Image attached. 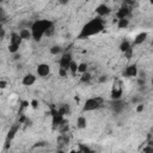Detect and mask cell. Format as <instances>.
I'll list each match as a JSON object with an SVG mask.
<instances>
[{"label":"cell","mask_w":153,"mask_h":153,"mask_svg":"<svg viewBox=\"0 0 153 153\" xmlns=\"http://www.w3.org/2000/svg\"><path fill=\"white\" fill-rule=\"evenodd\" d=\"M50 27H53V22H50L48 19H41V20L35 22L31 25V37L35 41H40Z\"/></svg>","instance_id":"cell-2"},{"label":"cell","mask_w":153,"mask_h":153,"mask_svg":"<svg viewBox=\"0 0 153 153\" xmlns=\"http://www.w3.org/2000/svg\"><path fill=\"white\" fill-rule=\"evenodd\" d=\"M31 107H32L34 109H37V108H38V102H37L36 99H34V100L31 102Z\"/></svg>","instance_id":"cell-29"},{"label":"cell","mask_w":153,"mask_h":153,"mask_svg":"<svg viewBox=\"0 0 153 153\" xmlns=\"http://www.w3.org/2000/svg\"><path fill=\"white\" fill-rule=\"evenodd\" d=\"M69 71H71V73L73 74V75H75V73L78 72V65H76V62H74L73 60H72V62H71V65H69V68H68Z\"/></svg>","instance_id":"cell-22"},{"label":"cell","mask_w":153,"mask_h":153,"mask_svg":"<svg viewBox=\"0 0 153 153\" xmlns=\"http://www.w3.org/2000/svg\"><path fill=\"white\" fill-rule=\"evenodd\" d=\"M131 48V43L128 42V41H123L121 44H120V50L122 53H124L127 49H129Z\"/></svg>","instance_id":"cell-21"},{"label":"cell","mask_w":153,"mask_h":153,"mask_svg":"<svg viewBox=\"0 0 153 153\" xmlns=\"http://www.w3.org/2000/svg\"><path fill=\"white\" fill-rule=\"evenodd\" d=\"M90 80H91V74L88 73L87 71L84 72V73H81V76H80V81L81 83H88Z\"/></svg>","instance_id":"cell-19"},{"label":"cell","mask_w":153,"mask_h":153,"mask_svg":"<svg viewBox=\"0 0 153 153\" xmlns=\"http://www.w3.org/2000/svg\"><path fill=\"white\" fill-rule=\"evenodd\" d=\"M61 52H62V48L59 47V46H54V47L50 48V54H53V55H58Z\"/></svg>","instance_id":"cell-23"},{"label":"cell","mask_w":153,"mask_h":153,"mask_svg":"<svg viewBox=\"0 0 153 153\" xmlns=\"http://www.w3.org/2000/svg\"><path fill=\"white\" fill-rule=\"evenodd\" d=\"M122 96V87L114 84V88L111 91V99H120Z\"/></svg>","instance_id":"cell-10"},{"label":"cell","mask_w":153,"mask_h":153,"mask_svg":"<svg viewBox=\"0 0 153 153\" xmlns=\"http://www.w3.org/2000/svg\"><path fill=\"white\" fill-rule=\"evenodd\" d=\"M132 55H133V48L131 47L129 49H127L126 52H124V56H126L127 59H131V58H132Z\"/></svg>","instance_id":"cell-25"},{"label":"cell","mask_w":153,"mask_h":153,"mask_svg":"<svg viewBox=\"0 0 153 153\" xmlns=\"http://www.w3.org/2000/svg\"><path fill=\"white\" fill-rule=\"evenodd\" d=\"M36 72L40 76H47L50 73V67H49V65H47V63H41V65L37 66Z\"/></svg>","instance_id":"cell-6"},{"label":"cell","mask_w":153,"mask_h":153,"mask_svg":"<svg viewBox=\"0 0 153 153\" xmlns=\"http://www.w3.org/2000/svg\"><path fill=\"white\" fill-rule=\"evenodd\" d=\"M79 151L80 152H91V149L90 148H88L87 146H84V145H79Z\"/></svg>","instance_id":"cell-27"},{"label":"cell","mask_w":153,"mask_h":153,"mask_svg":"<svg viewBox=\"0 0 153 153\" xmlns=\"http://www.w3.org/2000/svg\"><path fill=\"white\" fill-rule=\"evenodd\" d=\"M124 103L120 99H112V103H111V109L115 112H121L124 109Z\"/></svg>","instance_id":"cell-7"},{"label":"cell","mask_w":153,"mask_h":153,"mask_svg":"<svg viewBox=\"0 0 153 153\" xmlns=\"http://www.w3.org/2000/svg\"><path fill=\"white\" fill-rule=\"evenodd\" d=\"M103 98L102 97H96V98H90L85 102L84 104V108H83V111H92V110H96L98 108H100L103 105Z\"/></svg>","instance_id":"cell-3"},{"label":"cell","mask_w":153,"mask_h":153,"mask_svg":"<svg viewBox=\"0 0 153 153\" xmlns=\"http://www.w3.org/2000/svg\"><path fill=\"white\" fill-rule=\"evenodd\" d=\"M19 36H20L22 40H30V38H32L31 31H29L28 29H22L20 32H19Z\"/></svg>","instance_id":"cell-17"},{"label":"cell","mask_w":153,"mask_h":153,"mask_svg":"<svg viewBox=\"0 0 153 153\" xmlns=\"http://www.w3.org/2000/svg\"><path fill=\"white\" fill-rule=\"evenodd\" d=\"M22 41H23V40L20 38L19 34H16V32H12V34H11V40H10V43H13V44H18V46H20Z\"/></svg>","instance_id":"cell-14"},{"label":"cell","mask_w":153,"mask_h":153,"mask_svg":"<svg viewBox=\"0 0 153 153\" xmlns=\"http://www.w3.org/2000/svg\"><path fill=\"white\" fill-rule=\"evenodd\" d=\"M60 75L61 76H66L67 75V71L63 69V68H60Z\"/></svg>","instance_id":"cell-30"},{"label":"cell","mask_w":153,"mask_h":153,"mask_svg":"<svg viewBox=\"0 0 153 153\" xmlns=\"http://www.w3.org/2000/svg\"><path fill=\"white\" fill-rule=\"evenodd\" d=\"M136 111H138V112L144 111V105H142V104H139V105L136 107Z\"/></svg>","instance_id":"cell-31"},{"label":"cell","mask_w":153,"mask_h":153,"mask_svg":"<svg viewBox=\"0 0 153 153\" xmlns=\"http://www.w3.org/2000/svg\"><path fill=\"white\" fill-rule=\"evenodd\" d=\"M5 18H6V15H5V10H4L3 7H0V22L5 20Z\"/></svg>","instance_id":"cell-26"},{"label":"cell","mask_w":153,"mask_h":153,"mask_svg":"<svg viewBox=\"0 0 153 153\" xmlns=\"http://www.w3.org/2000/svg\"><path fill=\"white\" fill-rule=\"evenodd\" d=\"M123 75L127 76V78H131V76H136V75H138V67H136L135 65L128 66V67L124 69Z\"/></svg>","instance_id":"cell-8"},{"label":"cell","mask_w":153,"mask_h":153,"mask_svg":"<svg viewBox=\"0 0 153 153\" xmlns=\"http://www.w3.org/2000/svg\"><path fill=\"white\" fill-rule=\"evenodd\" d=\"M96 12H97V15L98 16H108L110 12H111V10H110V7L108 6V5H105V4H102V5H99L97 8H96Z\"/></svg>","instance_id":"cell-9"},{"label":"cell","mask_w":153,"mask_h":153,"mask_svg":"<svg viewBox=\"0 0 153 153\" xmlns=\"http://www.w3.org/2000/svg\"><path fill=\"white\" fill-rule=\"evenodd\" d=\"M35 81H36V76L34 74H27L22 80L23 85L25 86H31L32 84H35Z\"/></svg>","instance_id":"cell-11"},{"label":"cell","mask_w":153,"mask_h":153,"mask_svg":"<svg viewBox=\"0 0 153 153\" xmlns=\"http://www.w3.org/2000/svg\"><path fill=\"white\" fill-rule=\"evenodd\" d=\"M19 124H20V123H19ZM19 124L13 126V127H12V128L10 129V132H8V134H7V140H8V141H11V140L15 138V135H16V133H17L18 128H19Z\"/></svg>","instance_id":"cell-15"},{"label":"cell","mask_w":153,"mask_h":153,"mask_svg":"<svg viewBox=\"0 0 153 153\" xmlns=\"http://www.w3.org/2000/svg\"><path fill=\"white\" fill-rule=\"evenodd\" d=\"M87 71V65L86 63H79L78 65V72H80V73H84V72H86Z\"/></svg>","instance_id":"cell-24"},{"label":"cell","mask_w":153,"mask_h":153,"mask_svg":"<svg viewBox=\"0 0 153 153\" xmlns=\"http://www.w3.org/2000/svg\"><path fill=\"white\" fill-rule=\"evenodd\" d=\"M149 151H153V148H149V147H147V148H145V149H144V152H149Z\"/></svg>","instance_id":"cell-36"},{"label":"cell","mask_w":153,"mask_h":153,"mask_svg":"<svg viewBox=\"0 0 153 153\" xmlns=\"http://www.w3.org/2000/svg\"><path fill=\"white\" fill-rule=\"evenodd\" d=\"M18 50H19V46L18 44H13V43H10L8 44V52L10 53L16 54V53H18Z\"/></svg>","instance_id":"cell-20"},{"label":"cell","mask_w":153,"mask_h":153,"mask_svg":"<svg viewBox=\"0 0 153 153\" xmlns=\"http://www.w3.org/2000/svg\"><path fill=\"white\" fill-rule=\"evenodd\" d=\"M139 84H140V85H144V84H145V80H142V79H140V80H139Z\"/></svg>","instance_id":"cell-37"},{"label":"cell","mask_w":153,"mask_h":153,"mask_svg":"<svg viewBox=\"0 0 153 153\" xmlns=\"http://www.w3.org/2000/svg\"><path fill=\"white\" fill-rule=\"evenodd\" d=\"M104 29V23H103V19H102L100 17H97L90 22H87L80 34L78 35V40H85V38L90 37V36H93V35H97L99 32H102Z\"/></svg>","instance_id":"cell-1"},{"label":"cell","mask_w":153,"mask_h":153,"mask_svg":"<svg viewBox=\"0 0 153 153\" xmlns=\"http://www.w3.org/2000/svg\"><path fill=\"white\" fill-rule=\"evenodd\" d=\"M53 32H54V27H50V28L46 31V34H44V35H46V36H52V35H53Z\"/></svg>","instance_id":"cell-28"},{"label":"cell","mask_w":153,"mask_h":153,"mask_svg":"<svg viewBox=\"0 0 153 153\" xmlns=\"http://www.w3.org/2000/svg\"><path fill=\"white\" fill-rule=\"evenodd\" d=\"M68 1H69V0H59V3H60V4H62V5H66V4H68Z\"/></svg>","instance_id":"cell-33"},{"label":"cell","mask_w":153,"mask_h":153,"mask_svg":"<svg viewBox=\"0 0 153 153\" xmlns=\"http://www.w3.org/2000/svg\"><path fill=\"white\" fill-rule=\"evenodd\" d=\"M1 1H3V0H0V4H1Z\"/></svg>","instance_id":"cell-39"},{"label":"cell","mask_w":153,"mask_h":153,"mask_svg":"<svg viewBox=\"0 0 153 153\" xmlns=\"http://www.w3.org/2000/svg\"><path fill=\"white\" fill-rule=\"evenodd\" d=\"M28 105H29L28 102H23V103H22V108H27Z\"/></svg>","instance_id":"cell-35"},{"label":"cell","mask_w":153,"mask_h":153,"mask_svg":"<svg viewBox=\"0 0 153 153\" xmlns=\"http://www.w3.org/2000/svg\"><path fill=\"white\" fill-rule=\"evenodd\" d=\"M99 81H100V83H104V81H107V76H105V75H103V76H102V78L99 79Z\"/></svg>","instance_id":"cell-34"},{"label":"cell","mask_w":153,"mask_h":153,"mask_svg":"<svg viewBox=\"0 0 153 153\" xmlns=\"http://www.w3.org/2000/svg\"><path fill=\"white\" fill-rule=\"evenodd\" d=\"M86 124H87V121L84 116H80L78 117V120H76V127H78L79 129H84L86 128Z\"/></svg>","instance_id":"cell-16"},{"label":"cell","mask_w":153,"mask_h":153,"mask_svg":"<svg viewBox=\"0 0 153 153\" xmlns=\"http://www.w3.org/2000/svg\"><path fill=\"white\" fill-rule=\"evenodd\" d=\"M129 12H131V8H129V7L122 6V7L116 12V17H117L119 19H121V18H127V16L129 15Z\"/></svg>","instance_id":"cell-12"},{"label":"cell","mask_w":153,"mask_h":153,"mask_svg":"<svg viewBox=\"0 0 153 153\" xmlns=\"http://www.w3.org/2000/svg\"><path fill=\"white\" fill-rule=\"evenodd\" d=\"M146 37H147V32H140V34L134 38L133 44H134V46H138V44L144 43L145 40H146Z\"/></svg>","instance_id":"cell-13"},{"label":"cell","mask_w":153,"mask_h":153,"mask_svg":"<svg viewBox=\"0 0 153 153\" xmlns=\"http://www.w3.org/2000/svg\"><path fill=\"white\" fill-rule=\"evenodd\" d=\"M129 25V20L127 19V18H121V19H119V22H117V27H119V29H126L127 27Z\"/></svg>","instance_id":"cell-18"},{"label":"cell","mask_w":153,"mask_h":153,"mask_svg":"<svg viewBox=\"0 0 153 153\" xmlns=\"http://www.w3.org/2000/svg\"><path fill=\"white\" fill-rule=\"evenodd\" d=\"M71 62H72V54L71 53H65L62 55L61 60H60V68H63V69L68 71Z\"/></svg>","instance_id":"cell-5"},{"label":"cell","mask_w":153,"mask_h":153,"mask_svg":"<svg viewBox=\"0 0 153 153\" xmlns=\"http://www.w3.org/2000/svg\"><path fill=\"white\" fill-rule=\"evenodd\" d=\"M19 58H20V55H18V54L16 53V54H15V60H18Z\"/></svg>","instance_id":"cell-38"},{"label":"cell","mask_w":153,"mask_h":153,"mask_svg":"<svg viewBox=\"0 0 153 153\" xmlns=\"http://www.w3.org/2000/svg\"><path fill=\"white\" fill-rule=\"evenodd\" d=\"M52 116H53V127H59L61 124V122L63 121V115L61 112H59V110H56L54 107H52Z\"/></svg>","instance_id":"cell-4"},{"label":"cell","mask_w":153,"mask_h":153,"mask_svg":"<svg viewBox=\"0 0 153 153\" xmlns=\"http://www.w3.org/2000/svg\"><path fill=\"white\" fill-rule=\"evenodd\" d=\"M6 86H7V83H6V81H3V80L0 81V88H5Z\"/></svg>","instance_id":"cell-32"}]
</instances>
